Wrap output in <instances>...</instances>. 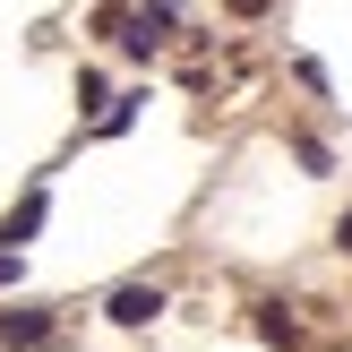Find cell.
I'll return each instance as SVG.
<instances>
[{
	"mask_svg": "<svg viewBox=\"0 0 352 352\" xmlns=\"http://www.w3.org/2000/svg\"><path fill=\"white\" fill-rule=\"evenodd\" d=\"M103 309H112L120 327H155V318H164V292H155V284H120Z\"/></svg>",
	"mask_w": 352,
	"mask_h": 352,
	"instance_id": "1",
	"label": "cell"
},
{
	"mask_svg": "<svg viewBox=\"0 0 352 352\" xmlns=\"http://www.w3.org/2000/svg\"><path fill=\"white\" fill-rule=\"evenodd\" d=\"M250 327H258V344H275V352H301V318H292L284 301H258V309H250Z\"/></svg>",
	"mask_w": 352,
	"mask_h": 352,
	"instance_id": "2",
	"label": "cell"
},
{
	"mask_svg": "<svg viewBox=\"0 0 352 352\" xmlns=\"http://www.w3.org/2000/svg\"><path fill=\"white\" fill-rule=\"evenodd\" d=\"M43 215H52V189H26V198L9 206V223H0V241H9V250H17V241H34V232H43Z\"/></svg>",
	"mask_w": 352,
	"mask_h": 352,
	"instance_id": "3",
	"label": "cell"
},
{
	"mask_svg": "<svg viewBox=\"0 0 352 352\" xmlns=\"http://www.w3.org/2000/svg\"><path fill=\"white\" fill-rule=\"evenodd\" d=\"M0 344H9V352L52 344V309H17V318H0Z\"/></svg>",
	"mask_w": 352,
	"mask_h": 352,
	"instance_id": "4",
	"label": "cell"
},
{
	"mask_svg": "<svg viewBox=\"0 0 352 352\" xmlns=\"http://www.w3.org/2000/svg\"><path fill=\"white\" fill-rule=\"evenodd\" d=\"M223 9H232V17H267V0H223Z\"/></svg>",
	"mask_w": 352,
	"mask_h": 352,
	"instance_id": "5",
	"label": "cell"
},
{
	"mask_svg": "<svg viewBox=\"0 0 352 352\" xmlns=\"http://www.w3.org/2000/svg\"><path fill=\"white\" fill-rule=\"evenodd\" d=\"M0 284H17V250H0Z\"/></svg>",
	"mask_w": 352,
	"mask_h": 352,
	"instance_id": "6",
	"label": "cell"
},
{
	"mask_svg": "<svg viewBox=\"0 0 352 352\" xmlns=\"http://www.w3.org/2000/svg\"><path fill=\"white\" fill-rule=\"evenodd\" d=\"M336 250H344V258H352V215H344V223H336Z\"/></svg>",
	"mask_w": 352,
	"mask_h": 352,
	"instance_id": "7",
	"label": "cell"
}]
</instances>
